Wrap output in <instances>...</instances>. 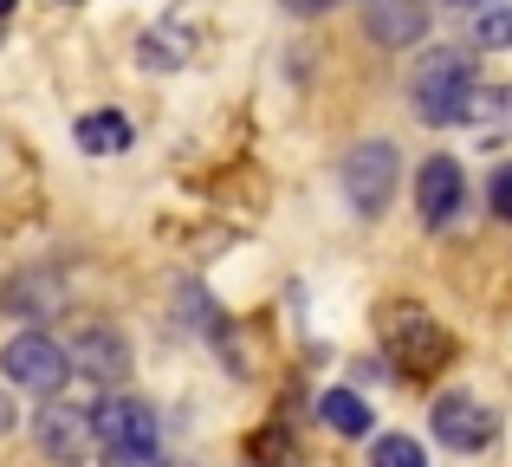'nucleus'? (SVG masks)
<instances>
[{"mask_svg":"<svg viewBox=\"0 0 512 467\" xmlns=\"http://www.w3.org/2000/svg\"><path fill=\"white\" fill-rule=\"evenodd\" d=\"M474 85H480V78H474V52H467V46H435V52H422V59H415V78H409L415 117H422V124H435V130L461 124Z\"/></svg>","mask_w":512,"mask_h":467,"instance_id":"obj_1","label":"nucleus"},{"mask_svg":"<svg viewBox=\"0 0 512 467\" xmlns=\"http://www.w3.org/2000/svg\"><path fill=\"white\" fill-rule=\"evenodd\" d=\"M383 351L396 357L409 377H435V370L454 357V344H448V331H441L422 305H389L383 312Z\"/></svg>","mask_w":512,"mask_h":467,"instance_id":"obj_2","label":"nucleus"},{"mask_svg":"<svg viewBox=\"0 0 512 467\" xmlns=\"http://www.w3.org/2000/svg\"><path fill=\"white\" fill-rule=\"evenodd\" d=\"M0 370H7V383H20V390L59 396L65 377H72V351H65L59 338H46V331H20V338L0 351Z\"/></svg>","mask_w":512,"mask_h":467,"instance_id":"obj_3","label":"nucleus"},{"mask_svg":"<svg viewBox=\"0 0 512 467\" xmlns=\"http://www.w3.org/2000/svg\"><path fill=\"white\" fill-rule=\"evenodd\" d=\"M344 195L357 215H383L389 195H396V143H357L344 156Z\"/></svg>","mask_w":512,"mask_h":467,"instance_id":"obj_4","label":"nucleus"},{"mask_svg":"<svg viewBox=\"0 0 512 467\" xmlns=\"http://www.w3.org/2000/svg\"><path fill=\"white\" fill-rule=\"evenodd\" d=\"M33 435H39V448H46V455H59V461H78L91 442H98V429H91V409L59 403V396H46V409L33 416Z\"/></svg>","mask_w":512,"mask_h":467,"instance_id":"obj_5","label":"nucleus"},{"mask_svg":"<svg viewBox=\"0 0 512 467\" xmlns=\"http://www.w3.org/2000/svg\"><path fill=\"white\" fill-rule=\"evenodd\" d=\"M461 202H467L461 163H454V156H428L422 176H415V208H422V221H428V228H448Z\"/></svg>","mask_w":512,"mask_h":467,"instance_id":"obj_6","label":"nucleus"},{"mask_svg":"<svg viewBox=\"0 0 512 467\" xmlns=\"http://www.w3.org/2000/svg\"><path fill=\"white\" fill-rule=\"evenodd\" d=\"M91 429H98V448H156V409L130 403V396H104L91 409Z\"/></svg>","mask_w":512,"mask_h":467,"instance_id":"obj_7","label":"nucleus"},{"mask_svg":"<svg viewBox=\"0 0 512 467\" xmlns=\"http://www.w3.org/2000/svg\"><path fill=\"white\" fill-rule=\"evenodd\" d=\"M435 435L454 448V455H474V448L493 442V416L474 403V396L454 390V396H441V403H435Z\"/></svg>","mask_w":512,"mask_h":467,"instance_id":"obj_8","label":"nucleus"},{"mask_svg":"<svg viewBox=\"0 0 512 467\" xmlns=\"http://www.w3.org/2000/svg\"><path fill=\"white\" fill-rule=\"evenodd\" d=\"M461 124L474 143H512V85H474Z\"/></svg>","mask_w":512,"mask_h":467,"instance_id":"obj_9","label":"nucleus"},{"mask_svg":"<svg viewBox=\"0 0 512 467\" xmlns=\"http://www.w3.org/2000/svg\"><path fill=\"white\" fill-rule=\"evenodd\" d=\"M363 26H370V39H383V46H415V39L428 33V0H370Z\"/></svg>","mask_w":512,"mask_h":467,"instance_id":"obj_10","label":"nucleus"},{"mask_svg":"<svg viewBox=\"0 0 512 467\" xmlns=\"http://www.w3.org/2000/svg\"><path fill=\"white\" fill-rule=\"evenodd\" d=\"M72 357H78V370H85V377H98V383H117V377L130 370L124 338H117V331H98V325H91L85 338L72 344Z\"/></svg>","mask_w":512,"mask_h":467,"instance_id":"obj_11","label":"nucleus"},{"mask_svg":"<svg viewBox=\"0 0 512 467\" xmlns=\"http://www.w3.org/2000/svg\"><path fill=\"white\" fill-rule=\"evenodd\" d=\"M78 150H85V156H117V150H130V124H124L117 111L78 117Z\"/></svg>","mask_w":512,"mask_h":467,"instance_id":"obj_12","label":"nucleus"},{"mask_svg":"<svg viewBox=\"0 0 512 467\" xmlns=\"http://www.w3.org/2000/svg\"><path fill=\"white\" fill-rule=\"evenodd\" d=\"M318 416H325L338 435H370V403H363L357 390H325L318 396Z\"/></svg>","mask_w":512,"mask_h":467,"instance_id":"obj_13","label":"nucleus"},{"mask_svg":"<svg viewBox=\"0 0 512 467\" xmlns=\"http://www.w3.org/2000/svg\"><path fill=\"white\" fill-rule=\"evenodd\" d=\"M370 467H428V448L415 435H376Z\"/></svg>","mask_w":512,"mask_h":467,"instance_id":"obj_14","label":"nucleus"},{"mask_svg":"<svg viewBox=\"0 0 512 467\" xmlns=\"http://www.w3.org/2000/svg\"><path fill=\"white\" fill-rule=\"evenodd\" d=\"M188 59V33H150V39H143V65H150V72H156V65H182Z\"/></svg>","mask_w":512,"mask_h":467,"instance_id":"obj_15","label":"nucleus"},{"mask_svg":"<svg viewBox=\"0 0 512 467\" xmlns=\"http://www.w3.org/2000/svg\"><path fill=\"white\" fill-rule=\"evenodd\" d=\"M474 39L480 46H512V7H480Z\"/></svg>","mask_w":512,"mask_h":467,"instance_id":"obj_16","label":"nucleus"},{"mask_svg":"<svg viewBox=\"0 0 512 467\" xmlns=\"http://www.w3.org/2000/svg\"><path fill=\"white\" fill-rule=\"evenodd\" d=\"M487 202H493V215H500V221H512V163H500V169H493V182H487Z\"/></svg>","mask_w":512,"mask_h":467,"instance_id":"obj_17","label":"nucleus"},{"mask_svg":"<svg viewBox=\"0 0 512 467\" xmlns=\"http://www.w3.org/2000/svg\"><path fill=\"white\" fill-rule=\"evenodd\" d=\"M104 467H163L156 448H104Z\"/></svg>","mask_w":512,"mask_h":467,"instance_id":"obj_18","label":"nucleus"},{"mask_svg":"<svg viewBox=\"0 0 512 467\" xmlns=\"http://www.w3.org/2000/svg\"><path fill=\"white\" fill-rule=\"evenodd\" d=\"M13 422H20V409H13V403H7V396H0V435H7V429H13Z\"/></svg>","mask_w":512,"mask_h":467,"instance_id":"obj_19","label":"nucleus"},{"mask_svg":"<svg viewBox=\"0 0 512 467\" xmlns=\"http://www.w3.org/2000/svg\"><path fill=\"white\" fill-rule=\"evenodd\" d=\"M286 7H292V13H325L331 0H286Z\"/></svg>","mask_w":512,"mask_h":467,"instance_id":"obj_20","label":"nucleus"},{"mask_svg":"<svg viewBox=\"0 0 512 467\" xmlns=\"http://www.w3.org/2000/svg\"><path fill=\"white\" fill-rule=\"evenodd\" d=\"M7 13H13V0H0V20H7Z\"/></svg>","mask_w":512,"mask_h":467,"instance_id":"obj_21","label":"nucleus"}]
</instances>
